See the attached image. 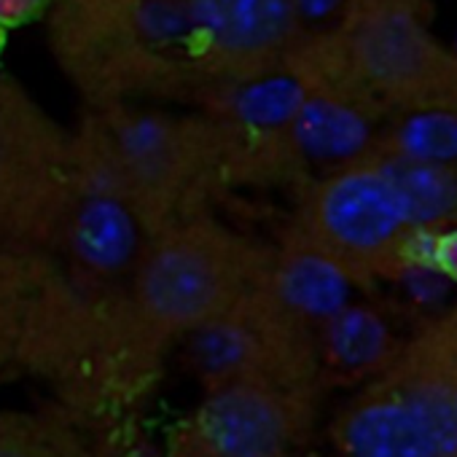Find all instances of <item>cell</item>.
I'll use <instances>...</instances> for the list:
<instances>
[{
  "instance_id": "cell-1",
  "label": "cell",
  "mask_w": 457,
  "mask_h": 457,
  "mask_svg": "<svg viewBox=\"0 0 457 457\" xmlns=\"http://www.w3.org/2000/svg\"><path fill=\"white\" fill-rule=\"evenodd\" d=\"M162 347L143 331L127 283H100L54 259L25 331L17 371L81 417L116 422L148 387Z\"/></svg>"
},
{
  "instance_id": "cell-2",
  "label": "cell",
  "mask_w": 457,
  "mask_h": 457,
  "mask_svg": "<svg viewBox=\"0 0 457 457\" xmlns=\"http://www.w3.org/2000/svg\"><path fill=\"white\" fill-rule=\"evenodd\" d=\"M79 186L119 199L154 237L199 212L207 186L243 154V129L151 105L84 111L73 129Z\"/></svg>"
},
{
  "instance_id": "cell-3",
  "label": "cell",
  "mask_w": 457,
  "mask_h": 457,
  "mask_svg": "<svg viewBox=\"0 0 457 457\" xmlns=\"http://www.w3.org/2000/svg\"><path fill=\"white\" fill-rule=\"evenodd\" d=\"M46 28L84 111L207 95L180 0H52Z\"/></svg>"
},
{
  "instance_id": "cell-4",
  "label": "cell",
  "mask_w": 457,
  "mask_h": 457,
  "mask_svg": "<svg viewBox=\"0 0 457 457\" xmlns=\"http://www.w3.org/2000/svg\"><path fill=\"white\" fill-rule=\"evenodd\" d=\"M264 267L267 256L253 243L199 210L148 237L127 294L143 331L164 350L226 318Z\"/></svg>"
},
{
  "instance_id": "cell-5",
  "label": "cell",
  "mask_w": 457,
  "mask_h": 457,
  "mask_svg": "<svg viewBox=\"0 0 457 457\" xmlns=\"http://www.w3.org/2000/svg\"><path fill=\"white\" fill-rule=\"evenodd\" d=\"M291 240L323 256L350 283H371L428 264L430 237L411 226L385 164L369 154L318 178L299 202Z\"/></svg>"
},
{
  "instance_id": "cell-6",
  "label": "cell",
  "mask_w": 457,
  "mask_h": 457,
  "mask_svg": "<svg viewBox=\"0 0 457 457\" xmlns=\"http://www.w3.org/2000/svg\"><path fill=\"white\" fill-rule=\"evenodd\" d=\"M76 196L73 129L0 73V248L54 259Z\"/></svg>"
},
{
  "instance_id": "cell-7",
  "label": "cell",
  "mask_w": 457,
  "mask_h": 457,
  "mask_svg": "<svg viewBox=\"0 0 457 457\" xmlns=\"http://www.w3.org/2000/svg\"><path fill=\"white\" fill-rule=\"evenodd\" d=\"M350 81L382 116L457 111V52L398 0H347L331 28Z\"/></svg>"
},
{
  "instance_id": "cell-8",
  "label": "cell",
  "mask_w": 457,
  "mask_h": 457,
  "mask_svg": "<svg viewBox=\"0 0 457 457\" xmlns=\"http://www.w3.org/2000/svg\"><path fill=\"white\" fill-rule=\"evenodd\" d=\"M191 342L210 387L256 382L312 393L320 358L312 323L291 312L270 291L264 275L232 312Z\"/></svg>"
},
{
  "instance_id": "cell-9",
  "label": "cell",
  "mask_w": 457,
  "mask_h": 457,
  "mask_svg": "<svg viewBox=\"0 0 457 457\" xmlns=\"http://www.w3.org/2000/svg\"><path fill=\"white\" fill-rule=\"evenodd\" d=\"M180 4L191 30V60L207 84V95L212 89L245 87L280 76L304 36L299 0H180Z\"/></svg>"
},
{
  "instance_id": "cell-10",
  "label": "cell",
  "mask_w": 457,
  "mask_h": 457,
  "mask_svg": "<svg viewBox=\"0 0 457 457\" xmlns=\"http://www.w3.org/2000/svg\"><path fill=\"white\" fill-rule=\"evenodd\" d=\"M312 422V393L256 382L207 390L167 457H291Z\"/></svg>"
},
{
  "instance_id": "cell-11",
  "label": "cell",
  "mask_w": 457,
  "mask_h": 457,
  "mask_svg": "<svg viewBox=\"0 0 457 457\" xmlns=\"http://www.w3.org/2000/svg\"><path fill=\"white\" fill-rule=\"evenodd\" d=\"M377 385L411 406L444 449L457 457V310L393 353Z\"/></svg>"
},
{
  "instance_id": "cell-12",
  "label": "cell",
  "mask_w": 457,
  "mask_h": 457,
  "mask_svg": "<svg viewBox=\"0 0 457 457\" xmlns=\"http://www.w3.org/2000/svg\"><path fill=\"white\" fill-rule=\"evenodd\" d=\"M148 243L145 228L119 199L79 186L54 259L100 283H127Z\"/></svg>"
},
{
  "instance_id": "cell-13",
  "label": "cell",
  "mask_w": 457,
  "mask_h": 457,
  "mask_svg": "<svg viewBox=\"0 0 457 457\" xmlns=\"http://www.w3.org/2000/svg\"><path fill=\"white\" fill-rule=\"evenodd\" d=\"M116 422H100L62 409L0 411V457H121Z\"/></svg>"
},
{
  "instance_id": "cell-14",
  "label": "cell",
  "mask_w": 457,
  "mask_h": 457,
  "mask_svg": "<svg viewBox=\"0 0 457 457\" xmlns=\"http://www.w3.org/2000/svg\"><path fill=\"white\" fill-rule=\"evenodd\" d=\"M264 283L291 312L312 326H326L350 307L347 302L353 283L323 256L291 237H286V245L278 256H267Z\"/></svg>"
},
{
  "instance_id": "cell-15",
  "label": "cell",
  "mask_w": 457,
  "mask_h": 457,
  "mask_svg": "<svg viewBox=\"0 0 457 457\" xmlns=\"http://www.w3.org/2000/svg\"><path fill=\"white\" fill-rule=\"evenodd\" d=\"M54 259L0 248V379L17 369L30 312Z\"/></svg>"
},
{
  "instance_id": "cell-16",
  "label": "cell",
  "mask_w": 457,
  "mask_h": 457,
  "mask_svg": "<svg viewBox=\"0 0 457 457\" xmlns=\"http://www.w3.org/2000/svg\"><path fill=\"white\" fill-rule=\"evenodd\" d=\"M390 180L395 183L401 202L411 226L422 235H436L444 223H449L457 212V170L420 164V162H401L374 154Z\"/></svg>"
},
{
  "instance_id": "cell-17",
  "label": "cell",
  "mask_w": 457,
  "mask_h": 457,
  "mask_svg": "<svg viewBox=\"0 0 457 457\" xmlns=\"http://www.w3.org/2000/svg\"><path fill=\"white\" fill-rule=\"evenodd\" d=\"M371 154L457 170V111L395 116Z\"/></svg>"
},
{
  "instance_id": "cell-18",
  "label": "cell",
  "mask_w": 457,
  "mask_h": 457,
  "mask_svg": "<svg viewBox=\"0 0 457 457\" xmlns=\"http://www.w3.org/2000/svg\"><path fill=\"white\" fill-rule=\"evenodd\" d=\"M323 353L345 369H385L393 358V339L374 312L347 307L326 323Z\"/></svg>"
},
{
  "instance_id": "cell-19",
  "label": "cell",
  "mask_w": 457,
  "mask_h": 457,
  "mask_svg": "<svg viewBox=\"0 0 457 457\" xmlns=\"http://www.w3.org/2000/svg\"><path fill=\"white\" fill-rule=\"evenodd\" d=\"M52 0H0V25L6 30L25 28L49 14Z\"/></svg>"
},
{
  "instance_id": "cell-20",
  "label": "cell",
  "mask_w": 457,
  "mask_h": 457,
  "mask_svg": "<svg viewBox=\"0 0 457 457\" xmlns=\"http://www.w3.org/2000/svg\"><path fill=\"white\" fill-rule=\"evenodd\" d=\"M430 267H436L444 278L457 280V228L433 237V245H430Z\"/></svg>"
},
{
  "instance_id": "cell-21",
  "label": "cell",
  "mask_w": 457,
  "mask_h": 457,
  "mask_svg": "<svg viewBox=\"0 0 457 457\" xmlns=\"http://www.w3.org/2000/svg\"><path fill=\"white\" fill-rule=\"evenodd\" d=\"M6 44H9V30L0 25V57H4V52H6Z\"/></svg>"
},
{
  "instance_id": "cell-22",
  "label": "cell",
  "mask_w": 457,
  "mask_h": 457,
  "mask_svg": "<svg viewBox=\"0 0 457 457\" xmlns=\"http://www.w3.org/2000/svg\"><path fill=\"white\" fill-rule=\"evenodd\" d=\"M398 4H411V6H420V9H422V6H425V0H398Z\"/></svg>"
}]
</instances>
